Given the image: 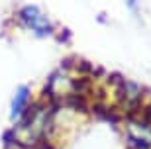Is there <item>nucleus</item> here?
<instances>
[{"label": "nucleus", "mask_w": 151, "mask_h": 149, "mask_svg": "<svg viewBox=\"0 0 151 149\" xmlns=\"http://www.w3.org/2000/svg\"><path fill=\"white\" fill-rule=\"evenodd\" d=\"M20 20L28 30H32L35 37H47L53 33V24L39 12L37 6H22L20 8Z\"/></svg>", "instance_id": "f257e3e1"}, {"label": "nucleus", "mask_w": 151, "mask_h": 149, "mask_svg": "<svg viewBox=\"0 0 151 149\" xmlns=\"http://www.w3.org/2000/svg\"><path fill=\"white\" fill-rule=\"evenodd\" d=\"M29 104H32V90H29V86H26V84L18 86L14 96H12V102H10V118L14 122H18L26 114Z\"/></svg>", "instance_id": "f03ea898"}, {"label": "nucleus", "mask_w": 151, "mask_h": 149, "mask_svg": "<svg viewBox=\"0 0 151 149\" xmlns=\"http://www.w3.org/2000/svg\"><path fill=\"white\" fill-rule=\"evenodd\" d=\"M126 4H128L129 8H132V10H134L135 6H137V0H126Z\"/></svg>", "instance_id": "7ed1b4c3"}, {"label": "nucleus", "mask_w": 151, "mask_h": 149, "mask_svg": "<svg viewBox=\"0 0 151 149\" xmlns=\"http://www.w3.org/2000/svg\"><path fill=\"white\" fill-rule=\"evenodd\" d=\"M6 149H18V147H6Z\"/></svg>", "instance_id": "20e7f679"}]
</instances>
